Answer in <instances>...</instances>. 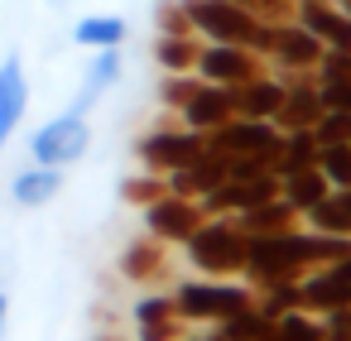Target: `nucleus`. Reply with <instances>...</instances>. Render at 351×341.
Wrapping results in <instances>:
<instances>
[{
	"label": "nucleus",
	"mask_w": 351,
	"mask_h": 341,
	"mask_svg": "<svg viewBox=\"0 0 351 341\" xmlns=\"http://www.w3.org/2000/svg\"><path fill=\"white\" fill-rule=\"evenodd\" d=\"M188 250V264L202 274V279H241V264H245V250H250V236L241 231L236 216H202V226L183 240Z\"/></svg>",
	"instance_id": "obj_1"
},
{
	"label": "nucleus",
	"mask_w": 351,
	"mask_h": 341,
	"mask_svg": "<svg viewBox=\"0 0 351 341\" xmlns=\"http://www.w3.org/2000/svg\"><path fill=\"white\" fill-rule=\"evenodd\" d=\"M183 10L193 20V34L202 44H245L265 58L269 49V20L231 5V0H183Z\"/></svg>",
	"instance_id": "obj_2"
},
{
	"label": "nucleus",
	"mask_w": 351,
	"mask_h": 341,
	"mask_svg": "<svg viewBox=\"0 0 351 341\" xmlns=\"http://www.w3.org/2000/svg\"><path fill=\"white\" fill-rule=\"evenodd\" d=\"M255 303V288L241 279H188V283H178L173 288V307H178V317L183 322H226V317H236L241 307H250Z\"/></svg>",
	"instance_id": "obj_3"
},
{
	"label": "nucleus",
	"mask_w": 351,
	"mask_h": 341,
	"mask_svg": "<svg viewBox=\"0 0 351 341\" xmlns=\"http://www.w3.org/2000/svg\"><path fill=\"white\" fill-rule=\"evenodd\" d=\"M87 149H92V125H87V116H77V111L53 116V121L39 125L34 140H29V154H34V164H44V168H68V164H77Z\"/></svg>",
	"instance_id": "obj_4"
},
{
	"label": "nucleus",
	"mask_w": 351,
	"mask_h": 341,
	"mask_svg": "<svg viewBox=\"0 0 351 341\" xmlns=\"http://www.w3.org/2000/svg\"><path fill=\"white\" fill-rule=\"evenodd\" d=\"M279 140H284V135H279L274 121L231 116L221 130L207 135V149H217V154H226V159H265L269 173H274V164H279Z\"/></svg>",
	"instance_id": "obj_5"
},
{
	"label": "nucleus",
	"mask_w": 351,
	"mask_h": 341,
	"mask_svg": "<svg viewBox=\"0 0 351 341\" xmlns=\"http://www.w3.org/2000/svg\"><path fill=\"white\" fill-rule=\"evenodd\" d=\"M202 154H207V135H197L188 125H159V130H149L140 140V164L149 173H164V178L188 168V164H197Z\"/></svg>",
	"instance_id": "obj_6"
},
{
	"label": "nucleus",
	"mask_w": 351,
	"mask_h": 341,
	"mask_svg": "<svg viewBox=\"0 0 351 341\" xmlns=\"http://www.w3.org/2000/svg\"><path fill=\"white\" fill-rule=\"evenodd\" d=\"M193 73H197L202 82H212V87H241V82L269 73V63H265L255 49H245V44H202Z\"/></svg>",
	"instance_id": "obj_7"
},
{
	"label": "nucleus",
	"mask_w": 351,
	"mask_h": 341,
	"mask_svg": "<svg viewBox=\"0 0 351 341\" xmlns=\"http://www.w3.org/2000/svg\"><path fill=\"white\" fill-rule=\"evenodd\" d=\"M322 44L317 34H308L298 20H274L269 25V49H265V63H274V73H313L322 63Z\"/></svg>",
	"instance_id": "obj_8"
},
{
	"label": "nucleus",
	"mask_w": 351,
	"mask_h": 341,
	"mask_svg": "<svg viewBox=\"0 0 351 341\" xmlns=\"http://www.w3.org/2000/svg\"><path fill=\"white\" fill-rule=\"evenodd\" d=\"M202 202H193V197H173V192H164L159 202H149L145 207V236H154V240H164V245H183L197 226H202Z\"/></svg>",
	"instance_id": "obj_9"
},
{
	"label": "nucleus",
	"mask_w": 351,
	"mask_h": 341,
	"mask_svg": "<svg viewBox=\"0 0 351 341\" xmlns=\"http://www.w3.org/2000/svg\"><path fill=\"white\" fill-rule=\"evenodd\" d=\"M298 307L313 312V317H327V312H341L351 307V279L337 269V264H317L298 279Z\"/></svg>",
	"instance_id": "obj_10"
},
{
	"label": "nucleus",
	"mask_w": 351,
	"mask_h": 341,
	"mask_svg": "<svg viewBox=\"0 0 351 341\" xmlns=\"http://www.w3.org/2000/svg\"><path fill=\"white\" fill-rule=\"evenodd\" d=\"M25 111H29V77H25L20 58L10 53L5 63H0V149H5L10 135L20 130Z\"/></svg>",
	"instance_id": "obj_11"
},
{
	"label": "nucleus",
	"mask_w": 351,
	"mask_h": 341,
	"mask_svg": "<svg viewBox=\"0 0 351 341\" xmlns=\"http://www.w3.org/2000/svg\"><path fill=\"white\" fill-rule=\"evenodd\" d=\"M231 116H236V106H231V87H212V82H202V87L193 92V101L178 111V125H188V130H197V135H212V130H221Z\"/></svg>",
	"instance_id": "obj_12"
},
{
	"label": "nucleus",
	"mask_w": 351,
	"mask_h": 341,
	"mask_svg": "<svg viewBox=\"0 0 351 341\" xmlns=\"http://www.w3.org/2000/svg\"><path fill=\"white\" fill-rule=\"evenodd\" d=\"M293 20H298L308 34H317L322 49H351V20L332 5V0H298V5H293Z\"/></svg>",
	"instance_id": "obj_13"
},
{
	"label": "nucleus",
	"mask_w": 351,
	"mask_h": 341,
	"mask_svg": "<svg viewBox=\"0 0 351 341\" xmlns=\"http://www.w3.org/2000/svg\"><path fill=\"white\" fill-rule=\"evenodd\" d=\"M164 183H169V192H173V197H193V202H202L207 192H217V188L226 183V154L207 149L197 164H188V168L169 173Z\"/></svg>",
	"instance_id": "obj_14"
},
{
	"label": "nucleus",
	"mask_w": 351,
	"mask_h": 341,
	"mask_svg": "<svg viewBox=\"0 0 351 341\" xmlns=\"http://www.w3.org/2000/svg\"><path fill=\"white\" fill-rule=\"evenodd\" d=\"M279 101H284V82H279L274 73H260V77L231 87V106H236V116H245V121H274Z\"/></svg>",
	"instance_id": "obj_15"
},
{
	"label": "nucleus",
	"mask_w": 351,
	"mask_h": 341,
	"mask_svg": "<svg viewBox=\"0 0 351 341\" xmlns=\"http://www.w3.org/2000/svg\"><path fill=\"white\" fill-rule=\"evenodd\" d=\"M116 77H121V49H97V58L87 63V77H82V87H77V97H73L68 111L87 116V111L97 106V97L116 87Z\"/></svg>",
	"instance_id": "obj_16"
},
{
	"label": "nucleus",
	"mask_w": 351,
	"mask_h": 341,
	"mask_svg": "<svg viewBox=\"0 0 351 341\" xmlns=\"http://www.w3.org/2000/svg\"><path fill=\"white\" fill-rule=\"evenodd\" d=\"M58 192H63V168L29 164L25 173H15V178H10V197H15L20 207H49Z\"/></svg>",
	"instance_id": "obj_17"
},
{
	"label": "nucleus",
	"mask_w": 351,
	"mask_h": 341,
	"mask_svg": "<svg viewBox=\"0 0 351 341\" xmlns=\"http://www.w3.org/2000/svg\"><path fill=\"white\" fill-rule=\"evenodd\" d=\"M236 221H241V231H245V236H284V231L303 226V216H298L284 197H269V202H260V207L241 212Z\"/></svg>",
	"instance_id": "obj_18"
},
{
	"label": "nucleus",
	"mask_w": 351,
	"mask_h": 341,
	"mask_svg": "<svg viewBox=\"0 0 351 341\" xmlns=\"http://www.w3.org/2000/svg\"><path fill=\"white\" fill-rule=\"evenodd\" d=\"M164 240H154V236H140V240H130L125 250H121V274L130 279V283H154L159 274H164Z\"/></svg>",
	"instance_id": "obj_19"
},
{
	"label": "nucleus",
	"mask_w": 351,
	"mask_h": 341,
	"mask_svg": "<svg viewBox=\"0 0 351 341\" xmlns=\"http://www.w3.org/2000/svg\"><path fill=\"white\" fill-rule=\"evenodd\" d=\"M73 39L82 44V49H121L125 44V20L121 15H82L77 25H73Z\"/></svg>",
	"instance_id": "obj_20"
},
{
	"label": "nucleus",
	"mask_w": 351,
	"mask_h": 341,
	"mask_svg": "<svg viewBox=\"0 0 351 341\" xmlns=\"http://www.w3.org/2000/svg\"><path fill=\"white\" fill-rule=\"evenodd\" d=\"M197 53H202V39L197 34H159L154 39V63L164 73H193L197 68Z\"/></svg>",
	"instance_id": "obj_21"
},
{
	"label": "nucleus",
	"mask_w": 351,
	"mask_h": 341,
	"mask_svg": "<svg viewBox=\"0 0 351 341\" xmlns=\"http://www.w3.org/2000/svg\"><path fill=\"white\" fill-rule=\"evenodd\" d=\"M317 135L313 130H289L284 140H279V164H274V173L279 178H289V173H303V168H317Z\"/></svg>",
	"instance_id": "obj_22"
},
{
	"label": "nucleus",
	"mask_w": 351,
	"mask_h": 341,
	"mask_svg": "<svg viewBox=\"0 0 351 341\" xmlns=\"http://www.w3.org/2000/svg\"><path fill=\"white\" fill-rule=\"evenodd\" d=\"M327 192H332V183H327L317 168H303V173H289V178H279V197H284V202H289L298 216H303L313 202H322Z\"/></svg>",
	"instance_id": "obj_23"
},
{
	"label": "nucleus",
	"mask_w": 351,
	"mask_h": 341,
	"mask_svg": "<svg viewBox=\"0 0 351 341\" xmlns=\"http://www.w3.org/2000/svg\"><path fill=\"white\" fill-rule=\"evenodd\" d=\"M303 226H308V231H322V236H351V212L341 207L337 192H327L322 202H313V207L303 212Z\"/></svg>",
	"instance_id": "obj_24"
},
{
	"label": "nucleus",
	"mask_w": 351,
	"mask_h": 341,
	"mask_svg": "<svg viewBox=\"0 0 351 341\" xmlns=\"http://www.w3.org/2000/svg\"><path fill=\"white\" fill-rule=\"evenodd\" d=\"M265 341H322V317L293 307V312H284V317L269 322V336Z\"/></svg>",
	"instance_id": "obj_25"
},
{
	"label": "nucleus",
	"mask_w": 351,
	"mask_h": 341,
	"mask_svg": "<svg viewBox=\"0 0 351 341\" xmlns=\"http://www.w3.org/2000/svg\"><path fill=\"white\" fill-rule=\"evenodd\" d=\"M217 336H221V341H265V336H269V317L250 303V307H241L236 317L217 322Z\"/></svg>",
	"instance_id": "obj_26"
},
{
	"label": "nucleus",
	"mask_w": 351,
	"mask_h": 341,
	"mask_svg": "<svg viewBox=\"0 0 351 341\" xmlns=\"http://www.w3.org/2000/svg\"><path fill=\"white\" fill-rule=\"evenodd\" d=\"M255 307L274 322V317H284V312H293L298 307V279H289V283H265V288H255Z\"/></svg>",
	"instance_id": "obj_27"
},
{
	"label": "nucleus",
	"mask_w": 351,
	"mask_h": 341,
	"mask_svg": "<svg viewBox=\"0 0 351 341\" xmlns=\"http://www.w3.org/2000/svg\"><path fill=\"white\" fill-rule=\"evenodd\" d=\"M164 192H169V183H164V173H149V168H145V173H135V178H125V183H121V197H125V202H130V207H140V212H145V207H149V202H159V197H164Z\"/></svg>",
	"instance_id": "obj_28"
},
{
	"label": "nucleus",
	"mask_w": 351,
	"mask_h": 341,
	"mask_svg": "<svg viewBox=\"0 0 351 341\" xmlns=\"http://www.w3.org/2000/svg\"><path fill=\"white\" fill-rule=\"evenodd\" d=\"M317 173L332 188H351V144H322L317 149Z\"/></svg>",
	"instance_id": "obj_29"
},
{
	"label": "nucleus",
	"mask_w": 351,
	"mask_h": 341,
	"mask_svg": "<svg viewBox=\"0 0 351 341\" xmlns=\"http://www.w3.org/2000/svg\"><path fill=\"white\" fill-rule=\"evenodd\" d=\"M197 87H202L197 73H164V82H159V101H164L169 111H183V106L193 101Z\"/></svg>",
	"instance_id": "obj_30"
},
{
	"label": "nucleus",
	"mask_w": 351,
	"mask_h": 341,
	"mask_svg": "<svg viewBox=\"0 0 351 341\" xmlns=\"http://www.w3.org/2000/svg\"><path fill=\"white\" fill-rule=\"evenodd\" d=\"M313 135L317 144H351V111H322Z\"/></svg>",
	"instance_id": "obj_31"
},
{
	"label": "nucleus",
	"mask_w": 351,
	"mask_h": 341,
	"mask_svg": "<svg viewBox=\"0 0 351 341\" xmlns=\"http://www.w3.org/2000/svg\"><path fill=\"white\" fill-rule=\"evenodd\" d=\"M169 317H178L173 293H149V298L135 303V327H145V322H169ZM178 322H183V317H178Z\"/></svg>",
	"instance_id": "obj_32"
},
{
	"label": "nucleus",
	"mask_w": 351,
	"mask_h": 341,
	"mask_svg": "<svg viewBox=\"0 0 351 341\" xmlns=\"http://www.w3.org/2000/svg\"><path fill=\"white\" fill-rule=\"evenodd\" d=\"M154 25H159V34H193V20L183 10V0H164L154 10Z\"/></svg>",
	"instance_id": "obj_33"
},
{
	"label": "nucleus",
	"mask_w": 351,
	"mask_h": 341,
	"mask_svg": "<svg viewBox=\"0 0 351 341\" xmlns=\"http://www.w3.org/2000/svg\"><path fill=\"white\" fill-rule=\"evenodd\" d=\"M231 5H241V10H250V15H260V20H293V0H231Z\"/></svg>",
	"instance_id": "obj_34"
},
{
	"label": "nucleus",
	"mask_w": 351,
	"mask_h": 341,
	"mask_svg": "<svg viewBox=\"0 0 351 341\" xmlns=\"http://www.w3.org/2000/svg\"><path fill=\"white\" fill-rule=\"evenodd\" d=\"M322 111H351V77L346 82H317Z\"/></svg>",
	"instance_id": "obj_35"
},
{
	"label": "nucleus",
	"mask_w": 351,
	"mask_h": 341,
	"mask_svg": "<svg viewBox=\"0 0 351 341\" xmlns=\"http://www.w3.org/2000/svg\"><path fill=\"white\" fill-rule=\"evenodd\" d=\"M183 327H188V322L169 317V322H145V327H135V331H140V341H178Z\"/></svg>",
	"instance_id": "obj_36"
},
{
	"label": "nucleus",
	"mask_w": 351,
	"mask_h": 341,
	"mask_svg": "<svg viewBox=\"0 0 351 341\" xmlns=\"http://www.w3.org/2000/svg\"><path fill=\"white\" fill-rule=\"evenodd\" d=\"M5 317H10V293L0 288V331H5Z\"/></svg>",
	"instance_id": "obj_37"
},
{
	"label": "nucleus",
	"mask_w": 351,
	"mask_h": 341,
	"mask_svg": "<svg viewBox=\"0 0 351 341\" xmlns=\"http://www.w3.org/2000/svg\"><path fill=\"white\" fill-rule=\"evenodd\" d=\"M92 341H125V331H97Z\"/></svg>",
	"instance_id": "obj_38"
},
{
	"label": "nucleus",
	"mask_w": 351,
	"mask_h": 341,
	"mask_svg": "<svg viewBox=\"0 0 351 341\" xmlns=\"http://www.w3.org/2000/svg\"><path fill=\"white\" fill-rule=\"evenodd\" d=\"M337 269H341V274H346V279H351V250H346V255H341V260H337Z\"/></svg>",
	"instance_id": "obj_39"
},
{
	"label": "nucleus",
	"mask_w": 351,
	"mask_h": 341,
	"mask_svg": "<svg viewBox=\"0 0 351 341\" xmlns=\"http://www.w3.org/2000/svg\"><path fill=\"white\" fill-rule=\"evenodd\" d=\"M332 5H337V10H341V15L351 20V0H332Z\"/></svg>",
	"instance_id": "obj_40"
},
{
	"label": "nucleus",
	"mask_w": 351,
	"mask_h": 341,
	"mask_svg": "<svg viewBox=\"0 0 351 341\" xmlns=\"http://www.w3.org/2000/svg\"><path fill=\"white\" fill-rule=\"evenodd\" d=\"M178 341H221V336L212 331V336H178Z\"/></svg>",
	"instance_id": "obj_41"
},
{
	"label": "nucleus",
	"mask_w": 351,
	"mask_h": 341,
	"mask_svg": "<svg viewBox=\"0 0 351 341\" xmlns=\"http://www.w3.org/2000/svg\"><path fill=\"white\" fill-rule=\"evenodd\" d=\"M346 312H351V307H346Z\"/></svg>",
	"instance_id": "obj_42"
}]
</instances>
